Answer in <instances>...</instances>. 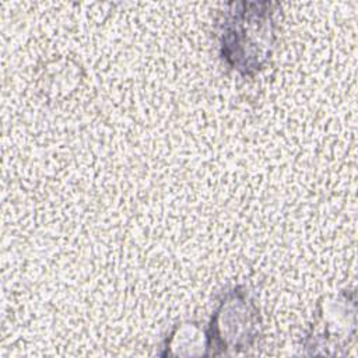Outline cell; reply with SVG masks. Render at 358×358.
Instances as JSON below:
<instances>
[{
	"label": "cell",
	"mask_w": 358,
	"mask_h": 358,
	"mask_svg": "<svg viewBox=\"0 0 358 358\" xmlns=\"http://www.w3.org/2000/svg\"><path fill=\"white\" fill-rule=\"evenodd\" d=\"M271 1L228 3L220 31L221 57L243 76H253L270 59L274 41V11Z\"/></svg>",
	"instance_id": "obj_1"
},
{
	"label": "cell",
	"mask_w": 358,
	"mask_h": 358,
	"mask_svg": "<svg viewBox=\"0 0 358 358\" xmlns=\"http://www.w3.org/2000/svg\"><path fill=\"white\" fill-rule=\"evenodd\" d=\"M259 309L245 287L228 291L215 309L207 338L208 354L218 355L227 350L248 348L259 331Z\"/></svg>",
	"instance_id": "obj_2"
}]
</instances>
